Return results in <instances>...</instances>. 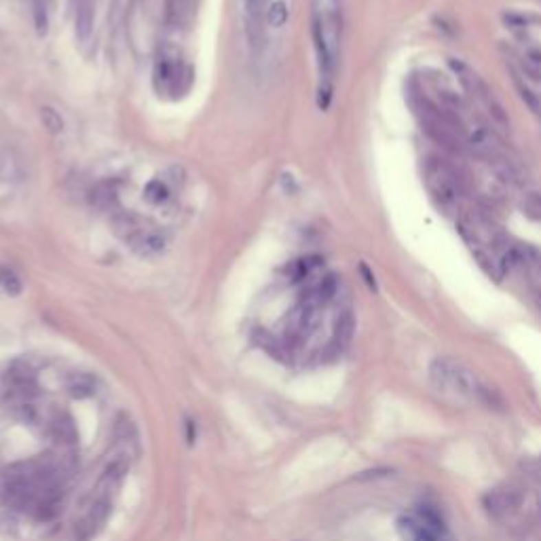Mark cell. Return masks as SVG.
I'll return each instance as SVG.
<instances>
[{"label": "cell", "mask_w": 541, "mask_h": 541, "mask_svg": "<svg viewBox=\"0 0 541 541\" xmlns=\"http://www.w3.org/2000/svg\"><path fill=\"white\" fill-rule=\"evenodd\" d=\"M430 379L434 387L442 393H452V395H461V397H474L480 395L482 385L478 383L476 375L463 364L438 357L430 366Z\"/></svg>", "instance_id": "6da1fadb"}, {"label": "cell", "mask_w": 541, "mask_h": 541, "mask_svg": "<svg viewBox=\"0 0 541 541\" xmlns=\"http://www.w3.org/2000/svg\"><path fill=\"white\" fill-rule=\"evenodd\" d=\"M423 174H425L427 188L432 190L434 199L440 206L450 208V206L459 203V199L463 195V186H461V178L457 174V169L450 163H446L444 159H427Z\"/></svg>", "instance_id": "7a4b0ae2"}, {"label": "cell", "mask_w": 541, "mask_h": 541, "mask_svg": "<svg viewBox=\"0 0 541 541\" xmlns=\"http://www.w3.org/2000/svg\"><path fill=\"white\" fill-rule=\"evenodd\" d=\"M188 68L172 49H163L155 62V87L159 93H178L184 89Z\"/></svg>", "instance_id": "3957f363"}, {"label": "cell", "mask_w": 541, "mask_h": 541, "mask_svg": "<svg viewBox=\"0 0 541 541\" xmlns=\"http://www.w3.org/2000/svg\"><path fill=\"white\" fill-rule=\"evenodd\" d=\"M395 529H397V535H400L404 541H452L450 533L448 535H440V533H434L427 527H423L417 516H402L395 520Z\"/></svg>", "instance_id": "277c9868"}, {"label": "cell", "mask_w": 541, "mask_h": 541, "mask_svg": "<svg viewBox=\"0 0 541 541\" xmlns=\"http://www.w3.org/2000/svg\"><path fill=\"white\" fill-rule=\"evenodd\" d=\"M17 180H19L17 161L9 153L0 151V199H5L11 192V188Z\"/></svg>", "instance_id": "5b68a950"}, {"label": "cell", "mask_w": 541, "mask_h": 541, "mask_svg": "<svg viewBox=\"0 0 541 541\" xmlns=\"http://www.w3.org/2000/svg\"><path fill=\"white\" fill-rule=\"evenodd\" d=\"M476 93L482 98V102H484V106H487V110H489L491 119H493L495 123L503 125V127H509L507 112H505L503 104H501V102H499V100L493 96V91L489 89V85H487V82H480V85H478V89H476Z\"/></svg>", "instance_id": "8992f818"}, {"label": "cell", "mask_w": 541, "mask_h": 541, "mask_svg": "<svg viewBox=\"0 0 541 541\" xmlns=\"http://www.w3.org/2000/svg\"><path fill=\"white\" fill-rule=\"evenodd\" d=\"M68 393L72 397H76V400H85V397H91L96 391H98V383L91 375L87 373H74L68 377Z\"/></svg>", "instance_id": "52a82bcc"}, {"label": "cell", "mask_w": 541, "mask_h": 541, "mask_svg": "<svg viewBox=\"0 0 541 541\" xmlns=\"http://www.w3.org/2000/svg\"><path fill=\"white\" fill-rule=\"evenodd\" d=\"M197 0H167V19L174 27H180L190 21Z\"/></svg>", "instance_id": "ba28073f"}, {"label": "cell", "mask_w": 541, "mask_h": 541, "mask_svg": "<svg viewBox=\"0 0 541 541\" xmlns=\"http://www.w3.org/2000/svg\"><path fill=\"white\" fill-rule=\"evenodd\" d=\"M51 432H53V438L55 442H60L62 446H72L76 444V427L72 425V421L68 417L64 419H55L53 425H51Z\"/></svg>", "instance_id": "9c48e42d"}, {"label": "cell", "mask_w": 541, "mask_h": 541, "mask_svg": "<svg viewBox=\"0 0 541 541\" xmlns=\"http://www.w3.org/2000/svg\"><path fill=\"white\" fill-rule=\"evenodd\" d=\"M487 501H489V509L503 511V514H507V511H511L518 505V495L511 489H507V491H493L487 497Z\"/></svg>", "instance_id": "30bf717a"}, {"label": "cell", "mask_w": 541, "mask_h": 541, "mask_svg": "<svg viewBox=\"0 0 541 541\" xmlns=\"http://www.w3.org/2000/svg\"><path fill=\"white\" fill-rule=\"evenodd\" d=\"M351 336H353V318H351V313H343L334 328V347L338 351L345 349L349 345Z\"/></svg>", "instance_id": "8fae6325"}, {"label": "cell", "mask_w": 541, "mask_h": 541, "mask_svg": "<svg viewBox=\"0 0 541 541\" xmlns=\"http://www.w3.org/2000/svg\"><path fill=\"white\" fill-rule=\"evenodd\" d=\"M0 290L9 296H19L23 290L21 277L7 265H0Z\"/></svg>", "instance_id": "7c38bea8"}, {"label": "cell", "mask_w": 541, "mask_h": 541, "mask_svg": "<svg viewBox=\"0 0 541 541\" xmlns=\"http://www.w3.org/2000/svg\"><path fill=\"white\" fill-rule=\"evenodd\" d=\"M320 265V258L318 256H309V258H302V261H296V263H292L290 265V269H288V273H290V279H294V281H300V279H305L313 269H316Z\"/></svg>", "instance_id": "4fadbf2b"}, {"label": "cell", "mask_w": 541, "mask_h": 541, "mask_svg": "<svg viewBox=\"0 0 541 541\" xmlns=\"http://www.w3.org/2000/svg\"><path fill=\"white\" fill-rule=\"evenodd\" d=\"M127 474V461L125 459H115V461H110L104 470V476L102 480L104 482H110V484H117L123 480V476Z\"/></svg>", "instance_id": "5bb4252c"}, {"label": "cell", "mask_w": 541, "mask_h": 541, "mask_svg": "<svg viewBox=\"0 0 541 541\" xmlns=\"http://www.w3.org/2000/svg\"><path fill=\"white\" fill-rule=\"evenodd\" d=\"M522 212L531 220H541V192H529L522 199Z\"/></svg>", "instance_id": "9a60e30c"}, {"label": "cell", "mask_w": 541, "mask_h": 541, "mask_svg": "<svg viewBox=\"0 0 541 541\" xmlns=\"http://www.w3.org/2000/svg\"><path fill=\"white\" fill-rule=\"evenodd\" d=\"M146 199L151 203H165L167 199H169V190H167V186L161 182V180H153L148 186H146Z\"/></svg>", "instance_id": "2e32d148"}, {"label": "cell", "mask_w": 541, "mask_h": 541, "mask_svg": "<svg viewBox=\"0 0 541 541\" xmlns=\"http://www.w3.org/2000/svg\"><path fill=\"white\" fill-rule=\"evenodd\" d=\"M286 19H288V7H286V3H273L271 9L267 11V21H269V25L279 27V25L286 23Z\"/></svg>", "instance_id": "e0dca14e"}, {"label": "cell", "mask_w": 541, "mask_h": 541, "mask_svg": "<svg viewBox=\"0 0 541 541\" xmlns=\"http://www.w3.org/2000/svg\"><path fill=\"white\" fill-rule=\"evenodd\" d=\"M41 119H43V123L51 129V131H62V127H64V123H62V119H60V115L58 112H55L53 108H41Z\"/></svg>", "instance_id": "ac0fdd59"}, {"label": "cell", "mask_w": 541, "mask_h": 541, "mask_svg": "<svg viewBox=\"0 0 541 541\" xmlns=\"http://www.w3.org/2000/svg\"><path fill=\"white\" fill-rule=\"evenodd\" d=\"M360 271H362V275L366 277V283H368V286L373 288V290H377V281H375V275L368 271V267H366V265H362V267H360Z\"/></svg>", "instance_id": "d6986e66"}, {"label": "cell", "mask_w": 541, "mask_h": 541, "mask_svg": "<svg viewBox=\"0 0 541 541\" xmlns=\"http://www.w3.org/2000/svg\"><path fill=\"white\" fill-rule=\"evenodd\" d=\"M195 438H197L195 423H192L190 419H186V442H188V444H192V442H195Z\"/></svg>", "instance_id": "ffe728a7"}]
</instances>
